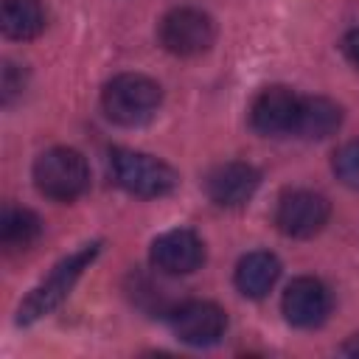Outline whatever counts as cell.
<instances>
[{
	"instance_id": "cell-7",
	"label": "cell",
	"mask_w": 359,
	"mask_h": 359,
	"mask_svg": "<svg viewBox=\"0 0 359 359\" xmlns=\"http://www.w3.org/2000/svg\"><path fill=\"white\" fill-rule=\"evenodd\" d=\"M227 314L210 300H188L171 314V331L180 342L194 348H208L224 337Z\"/></svg>"
},
{
	"instance_id": "cell-14",
	"label": "cell",
	"mask_w": 359,
	"mask_h": 359,
	"mask_svg": "<svg viewBox=\"0 0 359 359\" xmlns=\"http://www.w3.org/2000/svg\"><path fill=\"white\" fill-rule=\"evenodd\" d=\"M0 25L8 39H34L45 28V8L39 0H3Z\"/></svg>"
},
{
	"instance_id": "cell-11",
	"label": "cell",
	"mask_w": 359,
	"mask_h": 359,
	"mask_svg": "<svg viewBox=\"0 0 359 359\" xmlns=\"http://www.w3.org/2000/svg\"><path fill=\"white\" fill-rule=\"evenodd\" d=\"M261 185V174L255 165L250 163H222L216 165L208 177H205V191L210 196V202H216L219 208H238L244 205Z\"/></svg>"
},
{
	"instance_id": "cell-10",
	"label": "cell",
	"mask_w": 359,
	"mask_h": 359,
	"mask_svg": "<svg viewBox=\"0 0 359 359\" xmlns=\"http://www.w3.org/2000/svg\"><path fill=\"white\" fill-rule=\"evenodd\" d=\"M283 317L297 328H314L320 325L331 311V294L323 280L317 278H294L280 300Z\"/></svg>"
},
{
	"instance_id": "cell-4",
	"label": "cell",
	"mask_w": 359,
	"mask_h": 359,
	"mask_svg": "<svg viewBox=\"0 0 359 359\" xmlns=\"http://www.w3.org/2000/svg\"><path fill=\"white\" fill-rule=\"evenodd\" d=\"M109 174L115 180V185H121L123 191L135 194V196H165L177 188V171L143 151H132V149H112L109 151Z\"/></svg>"
},
{
	"instance_id": "cell-12",
	"label": "cell",
	"mask_w": 359,
	"mask_h": 359,
	"mask_svg": "<svg viewBox=\"0 0 359 359\" xmlns=\"http://www.w3.org/2000/svg\"><path fill=\"white\" fill-rule=\"evenodd\" d=\"M342 123V107L334 104L331 98H320V95H306L300 98V109H297V126L294 135L303 140H323L328 135H334Z\"/></svg>"
},
{
	"instance_id": "cell-5",
	"label": "cell",
	"mask_w": 359,
	"mask_h": 359,
	"mask_svg": "<svg viewBox=\"0 0 359 359\" xmlns=\"http://www.w3.org/2000/svg\"><path fill=\"white\" fill-rule=\"evenodd\" d=\"M216 39L213 20L191 6L174 8L160 20V45L174 56H199Z\"/></svg>"
},
{
	"instance_id": "cell-9",
	"label": "cell",
	"mask_w": 359,
	"mask_h": 359,
	"mask_svg": "<svg viewBox=\"0 0 359 359\" xmlns=\"http://www.w3.org/2000/svg\"><path fill=\"white\" fill-rule=\"evenodd\" d=\"M149 258L151 266L160 269L163 275H191L205 261V244L194 230L177 227L151 241Z\"/></svg>"
},
{
	"instance_id": "cell-16",
	"label": "cell",
	"mask_w": 359,
	"mask_h": 359,
	"mask_svg": "<svg viewBox=\"0 0 359 359\" xmlns=\"http://www.w3.org/2000/svg\"><path fill=\"white\" fill-rule=\"evenodd\" d=\"M331 165H334V174L342 185L359 191V140H351V143L339 146Z\"/></svg>"
},
{
	"instance_id": "cell-13",
	"label": "cell",
	"mask_w": 359,
	"mask_h": 359,
	"mask_svg": "<svg viewBox=\"0 0 359 359\" xmlns=\"http://www.w3.org/2000/svg\"><path fill=\"white\" fill-rule=\"evenodd\" d=\"M278 275H280V261L272 252L255 250V252H247L238 261V266H236V289L244 297H255L258 300L278 283Z\"/></svg>"
},
{
	"instance_id": "cell-18",
	"label": "cell",
	"mask_w": 359,
	"mask_h": 359,
	"mask_svg": "<svg viewBox=\"0 0 359 359\" xmlns=\"http://www.w3.org/2000/svg\"><path fill=\"white\" fill-rule=\"evenodd\" d=\"M339 351H342L345 356H359V334H356V337H351Z\"/></svg>"
},
{
	"instance_id": "cell-15",
	"label": "cell",
	"mask_w": 359,
	"mask_h": 359,
	"mask_svg": "<svg viewBox=\"0 0 359 359\" xmlns=\"http://www.w3.org/2000/svg\"><path fill=\"white\" fill-rule=\"evenodd\" d=\"M42 233V222L34 210L28 208H14L8 205L0 216V244L8 250V252H20V250H28Z\"/></svg>"
},
{
	"instance_id": "cell-1",
	"label": "cell",
	"mask_w": 359,
	"mask_h": 359,
	"mask_svg": "<svg viewBox=\"0 0 359 359\" xmlns=\"http://www.w3.org/2000/svg\"><path fill=\"white\" fill-rule=\"evenodd\" d=\"M98 250H101V241H90V244H84L81 250H76V252H70L67 258H62V261L48 272V278L39 280V283L31 289V294L20 303L17 323H20V325H31V323L42 320L45 314H50V311L70 294V289L76 286V280L81 278V272L95 261Z\"/></svg>"
},
{
	"instance_id": "cell-3",
	"label": "cell",
	"mask_w": 359,
	"mask_h": 359,
	"mask_svg": "<svg viewBox=\"0 0 359 359\" xmlns=\"http://www.w3.org/2000/svg\"><path fill=\"white\" fill-rule=\"evenodd\" d=\"M34 182L42 196L56 202H73L90 185V165L76 149L56 146L36 157Z\"/></svg>"
},
{
	"instance_id": "cell-17",
	"label": "cell",
	"mask_w": 359,
	"mask_h": 359,
	"mask_svg": "<svg viewBox=\"0 0 359 359\" xmlns=\"http://www.w3.org/2000/svg\"><path fill=\"white\" fill-rule=\"evenodd\" d=\"M342 50H345L348 62L359 70V28H353V31L345 34V39H342Z\"/></svg>"
},
{
	"instance_id": "cell-8",
	"label": "cell",
	"mask_w": 359,
	"mask_h": 359,
	"mask_svg": "<svg viewBox=\"0 0 359 359\" xmlns=\"http://www.w3.org/2000/svg\"><path fill=\"white\" fill-rule=\"evenodd\" d=\"M297 109H300L297 93H292L289 87H266L255 95L250 107V123L258 135H266V137L294 135Z\"/></svg>"
},
{
	"instance_id": "cell-6",
	"label": "cell",
	"mask_w": 359,
	"mask_h": 359,
	"mask_svg": "<svg viewBox=\"0 0 359 359\" xmlns=\"http://www.w3.org/2000/svg\"><path fill=\"white\" fill-rule=\"evenodd\" d=\"M328 199L323 194H314V191H306V188H294V191H286L280 199H278V208H275V224L283 236H292V238H311L314 233H320L328 222Z\"/></svg>"
},
{
	"instance_id": "cell-2",
	"label": "cell",
	"mask_w": 359,
	"mask_h": 359,
	"mask_svg": "<svg viewBox=\"0 0 359 359\" xmlns=\"http://www.w3.org/2000/svg\"><path fill=\"white\" fill-rule=\"evenodd\" d=\"M160 84L143 73H121L104 84L101 107L118 126H143L160 109Z\"/></svg>"
}]
</instances>
